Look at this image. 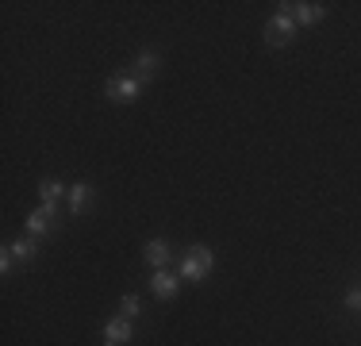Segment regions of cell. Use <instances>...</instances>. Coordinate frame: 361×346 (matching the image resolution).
Here are the masks:
<instances>
[{"label":"cell","instance_id":"obj_1","mask_svg":"<svg viewBox=\"0 0 361 346\" xmlns=\"http://www.w3.org/2000/svg\"><path fill=\"white\" fill-rule=\"evenodd\" d=\"M212 266H216V254H212L208 246H192L185 254V262H180V277H185V281H204V277L212 273Z\"/></svg>","mask_w":361,"mask_h":346},{"label":"cell","instance_id":"obj_2","mask_svg":"<svg viewBox=\"0 0 361 346\" xmlns=\"http://www.w3.org/2000/svg\"><path fill=\"white\" fill-rule=\"evenodd\" d=\"M292 35H296V20H292V12L281 8V12L265 23V42H269V47H285Z\"/></svg>","mask_w":361,"mask_h":346},{"label":"cell","instance_id":"obj_3","mask_svg":"<svg viewBox=\"0 0 361 346\" xmlns=\"http://www.w3.org/2000/svg\"><path fill=\"white\" fill-rule=\"evenodd\" d=\"M139 89H142L139 77H111V81L104 85L108 100H116V104H131L135 97H139Z\"/></svg>","mask_w":361,"mask_h":346},{"label":"cell","instance_id":"obj_4","mask_svg":"<svg viewBox=\"0 0 361 346\" xmlns=\"http://www.w3.org/2000/svg\"><path fill=\"white\" fill-rule=\"evenodd\" d=\"M177 289H180V277H177V273H169V270H158V273H154L150 292H154L158 300H173Z\"/></svg>","mask_w":361,"mask_h":346},{"label":"cell","instance_id":"obj_5","mask_svg":"<svg viewBox=\"0 0 361 346\" xmlns=\"http://www.w3.org/2000/svg\"><path fill=\"white\" fill-rule=\"evenodd\" d=\"M123 342H131V319H123V316L108 319L104 323V346H123Z\"/></svg>","mask_w":361,"mask_h":346},{"label":"cell","instance_id":"obj_6","mask_svg":"<svg viewBox=\"0 0 361 346\" xmlns=\"http://www.w3.org/2000/svg\"><path fill=\"white\" fill-rule=\"evenodd\" d=\"M281 8H285V12H292V20H296L300 28H304V23H319L323 12H326L323 4H312V0H307V4H281Z\"/></svg>","mask_w":361,"mask_h":346},{"label":"cell","instance_id":"obj_7","mask_svg":"<svg viewBox=\"0 0 361 346\" xmlns=\"http://www.w3.org/2000/svg\"><path fill=\"white\" fill-rule=\"evenodd\" d=\"M142 254H146V262H150L154 270H166V262H169V254H173V250H169L166 239H150L142 246Z\"/></svg>","mask_w":361,"mask_h":346},{"label":"cell","instance_id":"obj_8","mask_svg":"<svg viewBox=\"0 0 361 346\" xmlns=\"http://www.w3.org/2000/svg\"><path fill=\"white\" fill-rule=\"evenodd\" d=\"M50 220H54V212L39 208V212H31V215H27V223H23V227H27V235H31V239H39V235H47V231H50Z\"/></svg>","mask_w":361,"mask_h":346},{"label":"cell","instance_id":"obj_9","mask_svg":"<svg viewBox=\"0 0 361 346\" xmlns=\"http://www.w3.org/2000/svg\"><path fill=\"white\" fill-rule=\"evenodd\" d=\"M154 73H158V54H154V50H146V54L135 58V77H139V81H150Z\"/></svg>","mask_w":361,"mask_h":346},{"label":"cell","instance_id":"obj_10","mask_svg":"<svg viewBox=\"0 0 361 346\" xmlns=\"http://www.w3.org/2000/svg\"><path fill=\"white\" fill-rule=\"evenodd\" d=\"M39 193H42V208H47V212H54V204L62 201L66 189H62V181H42Z\"/></svg>","mask_w":361,"mask_h":346},{"label":"cell","instance_id":"obj_11","mask_svg":"<svg viewBox=\"0 0 361 346\" xmlns=\"http://www.w3.org/2000/svg\"><path fill=\"white\" fill-rule=\"evenodd\" d=\"M89 201H92V185H73L70 189V212L77 215V212H85V208H89Z\"/></svg>","mask_w":361,"mask_h":346},{"label":"cell","instance_id":"obj_12","mask_svg":"<svg viewBox=\"0 0 361 346\" xmlns=\"http://www.w3.org/2000/svg\"><path fill=\"white\" fill-rule=\"evenodd\" d=\"M12 254H16V262H31V258L39 254V242L31 239V235H23V239L12 242Z\"/></svg>","mask_w":361,"mask_h":346},{"label":"cell","instance_id":"obj_13","mask_svg":"<svg viewBox=\"0 0 361 346\" xmlns=\"http://www.w3.org/2000/svg\"><path fill=\"white\" fill-rule=\"evenodd\" d=\"M139 311H142V304H139V297H135V292H127V297L119 300V316H123V319H135Z\"/></svg>","mask_w":361,"mask_h":346},{"label":"cell","instance_id":"obj_14","mask_svg":"<svg viewBox=\"0 0 361 346\" xmlns=\"http://www.w3.org/2000/svg\"><path fill=\"white\" fill-rule=\"evenodd\" d=\"M12 262H16V254H12V246H4V254H0V270H12Z\"/></svg>","mask_w":361,"mask_h":346},{"label":"cell","instance_id":"obj_15","mask_svg":"<svg viewBox=\"0 0 361 346\" xmlns=\"http://www.w3.org/2000/svg\"><path fill=\"white\" fill-rule=\"evenodd\" d=\"M346 308H361V289H350L346 292Z\"/></svg>","mask_w":361,"mask_h":346}]
</instances>
